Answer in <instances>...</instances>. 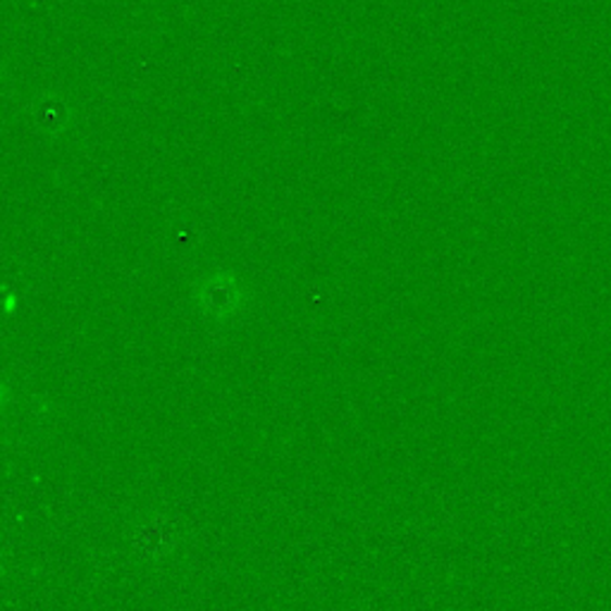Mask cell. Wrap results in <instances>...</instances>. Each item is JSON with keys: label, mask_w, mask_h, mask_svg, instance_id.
I'll list each match as a JSON object with an SVG mask.
<instances>
[{"label": "cell", "mask_w": 611, "mask_h": 611, "mask_svg": "<svg viewBox=\"0 0 611 611\" xmlns=\"http://www.w3.org/2000/svg\"><path fill=\"white\" fill-rule=\"evenodd\" d=\"M196 302L206 316L215 320H227L244 306V290L234 275L215 272L196 287Z\"/></svg>", "instance_id": "6da1fadb"}, {"label": "cell", "mask_w": 611, "mask_h": 611, "mask_svg": "<svg viewBox=\"0 0 611 611\" xmlns=\"http://www.w3.org/2000/svg\"><path fill=\"white\" fill-rule=\"evenodd\" d=\"M36 123H41L43 129H63L67 123V111L65 105L60 103L58 99L51 101H41L39 107H36Z\"/></svg>", "instance_id": "7a4b0ae2"}]
</instances>
